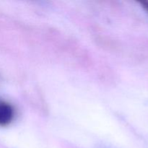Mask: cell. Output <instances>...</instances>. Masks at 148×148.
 Masks as SVG:
<instances>
[{
    "instance_id": "6da1fadb",
    "label": "cell",
    "mask_w": 148,
    "mask_h": 148,
    "mask_svg": "<svg viewBox=\"0 0 148 148\" xmlns=\"http://www.w3.org/2000/svg\"><path fill=\"white\" fill-rule=\"evenodd\" d=\"M15 116V110L10 103L0 100V127L11 124Z\"/></svg>"
},
{
    "instance_id": "7a4b0ae2",
    "label": "cell",
    "mask_w": 148,
    "mask_h": 148,
    "mask_svg": "<svg viewBox=\"0 0 148 148\" xmlns=\"http://www.w3.org/2000/svg\"><path fill=\"white\" fill-rule=\"evenodd\" d=\"M140 3L141 4L142 7H143L148 12V1H140Z\"/></svg>"
}]
</instances>
